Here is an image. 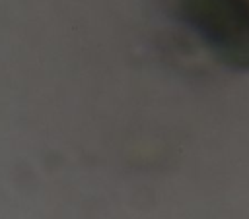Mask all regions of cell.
<instances>
[{
    "label": "cell",
    "instance_id": "1",
    "mask_svg": "<svg viewBox=\"0 0 249 219\" xmlns=\"http://www.w3.org/2000/svg\"><path fill=\"white\" fill-rule=\"evenodd\" d=\"M226 66L249 70V0H161Z\"/></svg>",
    "mask_w": 249,
    "mask_h": 219
}]
</instances>
